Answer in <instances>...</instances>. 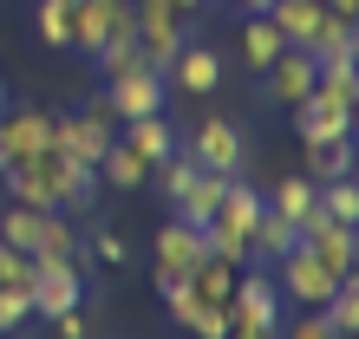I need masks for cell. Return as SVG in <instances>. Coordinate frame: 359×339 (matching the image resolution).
<instances>
[{
  "label": "cell",
  "mask_w": 359,
  "mask_h": 339,
  "mask_svg": "<svg viewBox=\"0 0 359 339\" xmlns=\"http://www.w3.org/2000/svg\"><path fill=\"white\" fill-rule=\"evenodd\" d=\"M301 248L313 254V261H320L327 274H340V281H353V268H359V228H346V222H333L327 209H320V196H313V209L301 222Z\"/></svg>",
  "instance_id": "cell-1"
},
{
  "label": "cell",
  "mask_w": 359,
  "mask_h": 339,
  "mask_svg": "<svg viewBox=\"0 0 359 339\" xmlns=\"http://www.w3.org/2000/svg\"><path fill=\"white\" fill-rule=\"evenodd\" d=\"M177 151L196 163V170H209V177H242V163H248L236 118H203V124H189V137H177Z\"/></svg>",
  "instance_id": "cell-2"
},
{
  "label": "cell",
  "mask_w": 359,
  "mask_h": 339,
  "mask_svg": "<svg viewBox=\"0 0 359 339\" xmlns=\"http://www.w3.org/2000/svg\"><path fill=\"white\" fill-rule=\"evenodd\" d=\"M118 131H111V111H104V98H92L86 111H72V118H53V151H66L72 163H86V170H98V157H104V144H111Z\"/></svg>",
  "instance_id": "cell-3"
},
{
  "label": "cell",
  "mask_w": 359,
  "mask_h": 339,
  "mask_svg": "<svg viewBox=\"0 0 359 339\" xmlns=\"http://www.w3.org/2000/svg\"><path fill=\"white\" fill-rule=\"evenodd\" d=\"M33 313H66V307H79L86 300V274H79V261L72 254H33Z\"/></svg>",
  "instance_id": "cell-4"
},
{
  "label": "cell",
  "mask_w": 359,
  "mask_h": 339,
  "mask_svg": "<svg viewBox=\"0 0 359 339\" xmlns=\"http://www.w3.org/2000/svg\"><path fill=\"white\" fill-rule=\"evenodd\" d=\"M229 326H242V333H274V326H281V287H274L262 268H242V274H236Z\"/></svg>",
  "instance_id": "cell-5"
},
{
  "label": "cell",
  "mask_w": 359,
  "mask_h": 339,
  "mask_svg": "<svg viewBox=\"0 0 359 339\" xmlns=\"http://www.w3.org/2000/svg\"><path fill=\"white\" fill-rule=\"evenodd\" d=\"M98 98H104V111H111V124H131V118H151V111H163L170 85H163V72L137 66V72H118V78H111V92H98Z\"/></svg>",
  "instance_id": "cell-6"
},
{
  "label": "cell",
  "mask_w": 359,
  "mask_h": 339,
  "mask_svg": "<svg viewBox=\"0 0 359 339\" xmlns=\"http://www.w3.org/2000/svg\"><path fill=\"white\" fill-rule=\"evenodd\" d=\"M203 228H189V222H163L157 228V248H151V268H157V287H170V281H189V274L203 268Z\"/></svg>",
  "instance_id": "cell-7"
},
{
  "label": "cell",
  "mask_w": 359,
  "mask_h": 339,
  "mask_svg": "<svg viewBox=\"0 0 359 339\" xmlns=\"http://www.w3.org/2000/svg\"><path fill=\"white\" fill-rule=\"evenodd\" d=\"M131 33H137V53H144V66H151V72H163L177 59V46L189 39V27L163 7V0H137V27Z\"/></svg>",
  "instance_id": "cell-8"
},
{
  "label": "cell",
  "mask_w": 359,
  "mask_h": 339,
  "mask_svg": "<svg viewBox=\"0 0 359 339\" xmlns=\"http://www.w3.org/2000/svg\"><path fill=\"white\" fill-rule=\"evenodd\" d=\"M274 268H281V281H274V287H281V300H294V307H327L333 287H340V274H327L307 248H287Z\"/></svg>",
  "instance_id": "cell-9"
},
{
  "label": "cell",
  "mask_w": 359,
  "mask_h": 339,
  "mask_svg": "<svg viewBox=\"0 0 359 339\" xmlns=\"http://www.w3.org/2000/svg\"><path fill=\"white\" fill-rule=\"evenodd\" d=\"M313 53L307 46H281V59H274V66L262 72V92L274 98V104H301L307 92H313Z\"/></svg>",
  "instance_id": "cell-10"
},
{
  "label": "cell",
  "mask_w": 359,
  "mask_h": 339,
  "mask_svg": "<svg viewBox=\"0 0 359 339\" xmlns=\"http://www.w3.org/2000/svg\"><path fill=\"white\" fill-rule=\"evenodd\" d=\"M0 137H7L13 163H33L39 151H53V118L33 111V104H7L0 111Z\"/></svg>",
  "instance_id": "cell-11"
},
{
  "label": "cell",
  "mask_w": 359,
  "mask_h": 339,
  "mask_svg": "<svg viewBox=\"0 0 359 339\" xmlns=\"http://www.w3.org/2000/svg\"><path fill=\"white\" fill-rule=\"evenodd\" d=\"M33 163H39V177L53 183V196H59V209H86V202H92V189H98V170H86V163H72L66 151H39Z\"/></svg>",
  "instance_id": "cell-12"
},
{
  "label": "cell",
  "mask_w": 359,
  "mask_h": 339,
  "mask_svg": "<svg viewBox=\"0 0 359 339\" xmlns=\"http://www.w3.org/2000/svg\"><path fill=\"white\" fill-rule=\"evenodd\" d=\"M163 85H177V92L203 98V92H216V85H222V59L209 53V46H196V39H183L177 59L163 66Z\"/></svg>",
  "instance_id": "cell-13"
},
{
  "label": "cell",
  "mask_w": 359,
  "mask_h": 339,
  "mask_svg": "<svg viewBox=\"0 0 359 339\" xmlns=\"http://www.w3.org/2000/svg\"><path fill=\"white\" fill-rule=\"evenodd\" d=\"M294 131H301V144L313 151V144L346 137L353 131V111H346V104H333V98H320V92H307L301 104H294Z\"/></svg>",
  "instance_id": "cell-14"
},
{
  "label": "cell",
  "mask_w": 359,
  "mask_h": 339,
  "mask_svg": "<svg viewBox=\"0 0 359 339\" xmlns=\"http://www.w3.org/2000/svg\"><path fill=\"white\" fill-rule=\"evenodd\" d=\"M268 20H274V33H281L287 46H313V39H320V27H327L333 13L320 7V0H274Z\"/></svg>",
  "instance_id": "cell-15"
},
{
  "label": "cell",
  "mask_w": 359,
  "mask_h": 339,
  "mask_svg": "<svg viewBox=\"0 0 359 339\" xmlns=\"http://www.w3.org/2000/svg\"><path fill=\"white\" fill-rule=\"evenodd\" d=\"M124 144H131V151L144 157V163H163V157H170L177 151V131H170V118H163V111H151V118H131V124H124V131H118Z\"/></svg>",
  "instance_id": "cell-16"
},
{
  "label": "cell",
  "mask_w": 359,
  "mask_h": 339,
  "mask_svg": "<svg viewBox=\"0 0 359 339\" xmlns=\"http://www.w3.org/2000/svg\"><path fill=\"white\" fill-rule=\"evenodd\" d=\"M222 189H229V177H209V170H196V183H189L183 196L170 202V216H177V222H189V228H203V222L222 209Z\"/></svg>",
  "instance_id": "cell-17"
},
{
  "label": "cell",
  "mask_w": 359,
  "mask_h": 339,
  "mask_svg": "<svg viewBox=\"0 0 359 339\" xmlns=\"http://www.w3.org/2000/svg\"><path fill=\"white\" fill-rule=\"evenodd\" d=\"M98 183H111V189H144L151 183V163H144L124 137L104 144V157H98Z\"/></svg>",
  "instance_id": "cell-18"
},
{
  "label": "cell",
  "mask_w": 359,
  "mask_h": 339,
  "mask_svg": "<svg viewBox=\"0 0 359 339\" xmlns=\"http://www.w3.org/2000/svg\"><path fill=\"white\" fill-rule=\"evenodd\" d=\"M248 248H255V261H281L287 248H301V228H294L287 216H274V209L262 202V216H255V228H248Z\"/></svg>",
  "instance_id": "cell-19"
},
{
  "label": "cell",
  "mask_w": 359,
  "mask_h": 339,
  "mask_svg": "<svg viewBox=\"0 0 359 339\" xmlns=\"http://www.w3.org/2000/svg\"><path fill=\"white\" fill-rule=\"evenodd\" d=\"M0 242L7 248H20V254H39V242H46V209H7L0 216Z\"/></svg>",
  "instance_id": "cell-20"
},
{
  "label": "cell",
  "mask_w": 359,
  "mask_h": 339,
  "mask_svg": "<svg viewBox=\"0 0 359 339\" xmlns=\"http://www.w3.org/2000/svg\"><path fill=\"white\" fill-rule=\"evenodd\" d=\"M0 183H7V196H13L20 209H59L53 183L39 177V163H13V170H7V177H0Z\"/></svg>",
  "instance_id": "cell-21"
},
{
  "label": "cell",
  "mask_w": 359,
  "mask_h": 339,
  "mask_svg": "<svg viewBox=\"0 0 359 339\" xmlns=\"http://www.w3.org/2000/svg\"><path fill=\"white\" fill-rule=\"evenodd\" d=\"M281 46H287V39L274 33V20H268V13H255V20L242 27V59H248L255 72H268L274 59H281Z\"/></svg>",
  "instance_id": "cell-22"
},
{
  "label": "cell",
  "mask_w": 359,
  "mask_h": 339,
  "mask_svg": "<svg viewBox=\"0 0 359 339\" xmlns=\"http://www.w3.org/2000/svg\"><path fill=\"white\" fill-rule=\"evenodd\" d=\"M236 274H242V268H229V261H216V254H203V268L189 274V287H196V300L229 307V293H236Z\"/></svg>",
  "instance_id": "cell-23"
},
{
  "label": "cell",
  "mask_w": 359,
  "mask_h": 339,
  "mask_svg": "<svg viewBox=\"0 0 359 339\" xmlns=\"http://www.w3.org/2000/svg\"><path fill=\"white\" fill-rule=\"evenodd\" d=\"M313 196H320V183H313V177H281V183H274V196H268V209H274V216H287V222H301L307 209H313Z\"/></svg>",
  "instance_id": "cell-24"
},
{
  "label": "cell",
  "mask_w": 359,
  "mask_h": 339,
  "mask_svg": "<svg viewBox=\"0 0 359 339\" xmlns=\"http://www.w3.org/2000/svg\"><path fill=\"white\" fill-rule=\"evenodd\" d=\"M307 177H313V183L353 177V144H346V137H333V144H313V151H307Z\"/></svg>",
  "instance_id": "cell-25"
},
{
  "label": "cell",
  "mask_w": 359,
  "mask_h": 339,
  "mask_svg": "<svg viewBox=\"0 0 359 339\" xmlns=\"http://www.w3.org/2000/svg\"><path fill=\"white\" fill-rule=\"evenodd\" d=\"M92 66L104 78H118V72H137L144 66V53H137V33H118V39H104V46L92 53Z\"/></svg>",
  "instance_id": "cell-26"
},
{
  "label": "cell",
  "mask_w": 359,
  "mask_h": 339,
  "mask_svg": "<svg viewBox=\"0 0 359 339\" xmlns=\"http://www.w3.org/2000/svg\"><path fill=\"white\" fill-rule=\"evenodd\" d=\"M151 183L163 189V202H177V196H183V189H189V183H196V163H189L183 151H170V157H163V163L151 170Z\"/></svg>",
  "instance_id": "cell-27"
},
{
  "label": "cell",
  "mask_w": 359,
  "mask_h": 339,
  "mask_svg": "<svg viewBox=\"0 0 359 339\" xmlns=\"http://www.w3.org/2000/svg\"><path fill=\"white\" fill-rule=\"evenodd\" d=\"M320 209L333 222H346V228H359V189L346 183V177H333V183H320Z\"/></svg>",
  "instance_id": "cell-28"
},
{
  "label": "cell",
  "mask_w": 359,
  "mask_h": 339,
  "mask_svg": "<svg viewBox=\"0 0 359 339\" xmlns=\"http://www.w3.org/2000/svg\"><path fill=\"white\" fill-rule=\"evenodd\" d=\"M320 313H327L333 333H359V281H340V287H333V300H327Z\"/></svg>",
  "instance_id": "cell-29"
},
{
  "label": "cell",
  "mask_w": 359,
  "mask_h": 339,
  "mask_svg": "<svg viewBox=\"0 0 359 339\" xmlns=\"http://www.w3.org/2000/svg\"><path fill=\"white\" fill-rule=\"evenodd\" d=\"M33 320V293L27 287H0V333H20Z\"/></svg>",
  "instance_id": "cell-30"
},
{
  "label": "cell",
  "mask_w": 359,
  "mask_h": 339,
  "mask_svg": "<svg viewBox=\"0 0 359 339\" xmlns=\"http://www.w3.org/2000/svg\"><path fill=\"white\" fill-rule=\"evenodd\" d=\"M157 293H163V307H170L177 326H189V320L203 313V300H196V287H189V281H170V287H157Z\"/></svg>",
  "instance_id": "cell-31"
},
{
  "label": "cell",
  "mask_w": 359,
  "mask_h": 339,
  "mask_svg": "<svg viewBox=\"0 0 359 339\" xmlns=\"http://www.w3.org/2000/svg\"><path fill=\"white\" fill-rule=\"evenodd\" d=\"M0 287H33V254L0 242Z\"/></svg>",
  "instance_id": "cell-32"
},
{
  "label": "cell",
  "mask_w": 359,
  "mask_h": 339,
  "mask_svg": "<svg viewBox=\"0 0 359 339\" xmlns=\"http://www.w3.org/2000/svg\"><path fill=\"white\" fill-rule=\"evenodd\" d=\"M189 333H196V339H229V307H209L203 300V313L189 320Z\"/></svg>",
  "instance_id": "cell-33"
},
{
  "label": "cell",
  "mask_w": 359,
  "mask_h": 339,
  "mask_svg": "<svg viewBox=\"0 0 359 339\" xmlns=\"http://www.w3.org/2000/svg\"><path fill=\"white\" fill-rule=\"evenodd\" d=\"M53 333H59V339H92V326H86V313H79V307L53 313Z\"/></svg>",
  "instance_id": "cell-34"
},
{
  "label": "cell",
  "mask_w": 359,
  "mask_h": 339,
  "mask_svg": "<svg viewBox=\"0 0 359 339\" xmlns=\"http://www.w3.org/2000/svg\"><path fill=\"white\" fill-rule=\"evenodd\" d=\"M92 248H98V261H111V268H118V261H131L124 235H111V228H98V242H92Z\"/></svg>",
  "instance_id": "cell-35"
},
{
  "label": "cell",
  "mask_w": 359,
  "mask_h": 339,
  "mask_svg": "<svg viewBox=\"0 0 359 339\" xmlns=\"http://www.w3.org/2000/svg\"><path fill=\"white\" fill-rule=\"evenodd\" d=\"M320 7H327L333 20H346V27H359V0H320Z\"/></svg>",
  "instance_id": "cell-36"
},
{
  "label": "cell",
  "mask_w": 359,
  "mask_h": 339,
  "mask_svg": "<svg viewBox=\"0 0 359 339\" xmlns=\"http://www.w3.org/2000/svg\"><path fill=\"white\" fill-rule=\"evenodd\" d=\"M236 7H242V20H255V13H268V7H274V0H236Z\"/></svg>",
  "instance_id": "cell-37"
},
{
  "label": "cell",
  "mask_w": 359,
  "mask_h": 339,
  "mask_svg": "<svg viewBox=\"0 0 359 339\" xmlns=\"http://www.w3.org/2000/svg\"><path fill=\"white\" fill-rule=\"evenodd\" d=\"M7 170H13V151H7V137H0V177H7Z\"/></svg>",
  "instance_id": "cell-38"
},
{
  "label": "cell",
  "mask_w": 359,
  "mask_h": 339,
  "mask_svg": "<svg viewBox=\"0 0 359 339\" xmlns=\"http://www.w3.org/2000/svg\"><path fill=\"white\" fill-rule=\"evenodd\" d=\"M229 339H274V333H242V326H229Z\"/></svg>",
  "instance_id": "cell-39"
},
{
  "label": "cell",
  "mask_w": 359,
  "mask_h": 339,
  "mask_svg": "<svg viewBox=\"0 0 359 339\" xmlns=\"http://www.w3.org/2000/svg\"><path fill=\"white\" fill-rule=\"evenodd\" d=\"M0 111H7V85H0Z\"/></svg>",
  "instance_id": "cell-40"
},
{
  "label": "cell",
  "mask_w": 359,
  "mask_h": 339,
  "mask_svg": "<svg viewBox=\"0 0 359 339\" xmlns=\"http://www.w3.org/2000/svg\"><path fill=\"white\" fill-rule=\"evenodd\" d=\"M333 339H359V333H333Z\"/></svg>",
  "instance_id": "cell-41"
},
{
  "label": "cell",
  "mask_w": 359,
  "mask_h": 339,
  "mask_svg": "<svg viewBox=\"0 0 359 339\" xmlns=\"http://www.w3.org/2000/svg\"><path fill=\"white\" fill-rule=\"evenodd\" d=\"M229 7H236V0H229Z\"/></svg>",
  "instance_id": "cell-42"
}]
</instances>
